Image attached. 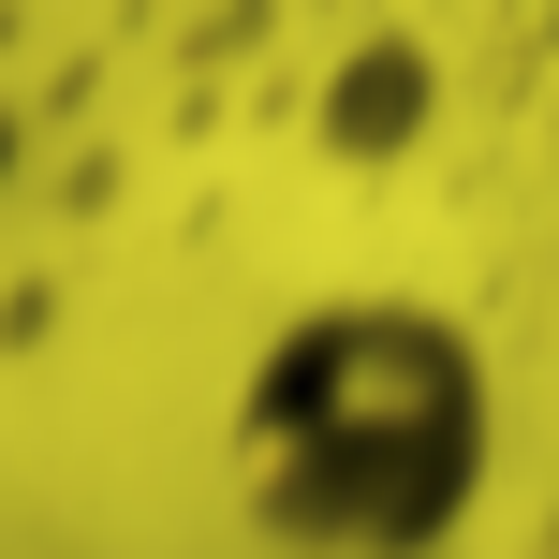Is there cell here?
I'll use <instances>...</instances> for the list:
<instances>
[]
</instances>
